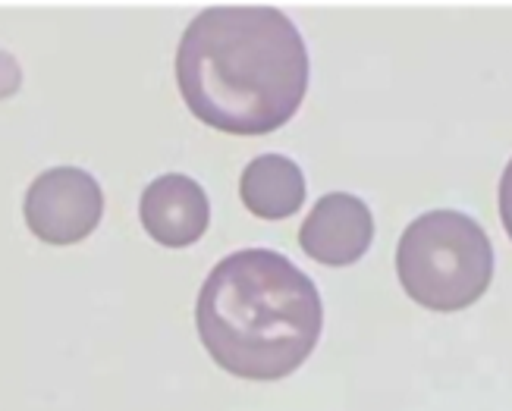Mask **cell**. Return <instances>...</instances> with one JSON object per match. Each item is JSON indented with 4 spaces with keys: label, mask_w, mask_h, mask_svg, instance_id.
<instances>
[{
    "label": "cell",
    "mask_w": 512,
    "mask_h": 411,
    "mask_svg": "<svg viewBox=\"0 0 512 411\" xmlns=\"http://www.w3.org/2000/svg\"><path fill=\"white\" fill-rule=\"evenodd\" d=\"M374 242V214L359 195L330 192L305 217L299 248L324 267H349L368 255Z\"/></svg>",
    "instance_id": "5"
},
{
    "label": "cell",
    "mask_w": 512,
    "mask_h": 411,
    "mask_svg": "<svg viewBox=\"0 0 512 411\" xmlns=\"http://www.w3.org/2000/svg\"><path fill=\"white\" fill-rule=\"evenodd\" d=\"M308 79L305 38L277 7H208L176 51V85L192 117L230 135L283 129L302 107Z\"/></svg>",
    "instance_id": "1"
},
{
    "label": "cell",
    "mask_w": 512,
    "mask_h": 411,
    "mask_svg": "<svg viewBox=\"0 0 512 411\" xmlns=\"http://www.w3.org/2000/svg\"><path fill=\"white\" fill-rule=\"evenodd\" d=\"M195 327L217 368L252 383L299 371L324 330L315 280L274 248H242L198 292Z\"/></svg>",
    "instance_id": "2"
},
{
    "label": "cell",
    "mask_w": 512,
    "mask_h": 411,
    "mask_svg": "<svg viewBox=\"0 0 512 411\" xmlns=\"http://www.w3.org/2000/svg\"><path fill=\"white\" fill-rule=\"evenodd\" d=\"M396 277L409 299L428 311L472 308L494 280L491 236L469 214H421L396 245Z\"/></svg>",
    "instance_id": "3"
},
{
    "label": "cell",
    "mask_w": 512,
    "mask_h": 411,
    "mask_svg": "<svg viewBox=\"0 0 512 411\" xmlns=\"http://www.w3.org/2000/svg\"><path fill=\"white\" fill-rule=\"evenodd\" d=\"M139 217L145 233L158 245L186 248L208 233L211 201L195 179L183 173H164L145 186L139 198Z\"/></svg>",
    "instance_id": "6"
},
{
    "label": "cell",
    "mask_w": 512,
    "mask_h": 411,
    "mask_svg": "<svg viewBox=\"0 0 512 411\" xmlns=\"http://www.w3.org/2000/svg\"><path fill=\"white\" fill-rule=\"evenodd\" d=\"M308 195V182L293 157L261 154L242 170L239 198L261 220H286L299 214Z\"/></svg>",
    "instance_id": "7"
},
{
    "label": "cell",
    "mask_w": 512,
    "mask_h": 411,
    "mask_svg": "<svg viewBox=\"0 0 512 411\" xmlns=\"http://www.w3.org/2000/svg\"><path fill=\"white\" fill-rule=\"evenodd\" d=\"M104 217V192L82 167L44 170L26 192V223L48 245L88 239Z\"/></svg>",
    "instance_id": "4"
}]
</instances>
